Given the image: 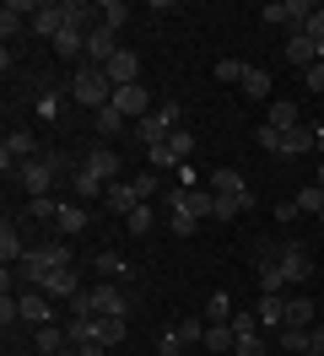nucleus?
Masks as SVG:
<instances>
[{
    "label": "nucleus",
    "mask_w": 324,
    "mask_h": 356,
    "mask_svg": "<svg viewBox=\"0 0 324 356\" xmlns=\"http://www.w3.org/2000/svg\"><path fill=\"white\" fill-rule=\"evenodd\" d=\"M276 265L286 270V281H292V286H302V281L314 275V254H308L302 238H281V243H276Z\"/></svg>",
    "instance_id": "423d86ee"
},
{
    "label": "nucleus",
    "mask_w": 324,
    "mask_h": 356,
    "mask_svg": "<svg viewBox=\"0 0 324 356\" xmlns=\"http://www.w3.org/2000/svg\"><path fill=\"white\" fill-rule=\"evenodd\" d=\"M70 97L82 103V108H108L114 103V81H108V70H98V65H76V76H70Z\"/></svg>",
    "instance_id": "f257e3e1"
},
{
    "label": "nucleus",
    "mask_w": 324,
    "mask_h": 356,
    "mask_svg": "<svg viewBox=\"0 0 324 356\" xmlns=\"http://www.w3.org/2000/svg\"><path fill=\"white\" fill-rule=\"evenodd\" d=\"M276 346H281V351H308V330H298V324H281V330H276Z\"/></svg>",
    "instance_id": "f704fd0d"
},
{
    "label": "nucleus",
    "mask_w": 324,
    "mask_h": 356,
    "mask_svg": "<svg viewBox=\"0 0 324 356\" xmlns=\"http://www.w3.org/2000/svg\"><path fill=\"white\" fill-rule=\"evenodd\" d=\"M146 162H151V173H162V168H184V162H178V156L168 152V140H162V146H151V152H146Z\"/></svg>",
    "instance_id": "58836bf2"
},
{
    "label": "nucleus",
    "mask_w": 324,
    "mask_h": 356,
    "mask_svg": "<svg viewBox=\"0 0 324 356\" xmlns=\"http://www.w3.org/2000/svg\"><path fill=\"white\" fill-rule=\"evenodd\" d=\"M92 291V313L98 318H130V297L119 281H98V286H86Z\"/></svg>",
    "instance_id": "6e6552de"
},
{
    "label": "nucleus",
    "mask_w": 324,
    "mask_h": 356,
    "mask_svg": "<svg viewBox=\"0 0 324 356\" xmlns=\"http://www.w3.org/2000/svg\"><path fill=\"white\" fill-rule=\"evenodd\" d=\"M254 313H259V330H265V334H276L281 324H286V297H265V291H259Z\"/></svg>",
    "instance_id": "aec40b11"
},
{
    "label": "nucleus",
    "mask_w": 324,
    "mask_h": 356,
    "mask_svg": "<svg viewBox=\"0 0 324 356\" xmlns=\"http://www.w3.org/2000/svg\"><path fill=\"white\" fill-rule=\"evenodd\" d=\"M319 313H324V302H319Z\"/></svg>",
    "instance_id": "4d7b16f0"
},
{
    "label": "nucleus",
    "mask_w": 324,
    "mask_h": 356,
    "mask_svg": "<svg viewBox=\"0 0 324 356\" xmlns=\"http://www.w3.org/2000/svg\"><path fill=\"white\" fill-rule=\"evenodd\" d=\"M135 189H141V200H151V195L162 189V178H157V173H141V178H135Z\"/></svg>",
    "instance_id": "8fccbe9b"
},
{
    "label": "nucleus",
    "mask_w": 324,
    "mask_h": 356,
    "mask_svg": "<svg viewBox=\"0 0 324 356\" xmlns=\"http://www.w3.org/2000/svg\"><path fill=\"white\" fill-rule=\"evenodd\" d=\"M286 60H292L298 70H308V65H319V60H324V44H314L308 33H292V38H286Z\"/></svg>",
    "instance_id": "4468645a"
},
{
    "label": "nucleus",
    "mask_w": 324,
    "mask_h": 356,
    "mask_svg": "<svg viewBox=\"0 0 324 356\" xmlns=\"http://www.w3.org/2000/svg\"><path fill=\"white\" fill-rule=\"evenodd\" d=\"M125 124L130 119L119 108H98V135H125Z\"/></svg>",
    "instance_id": "e433bc0d"
},
{
    "label": "nucleus",
    "mask_w": 324,
    "mask_h": 356,
    "mask_svg": "<svg viewBox=\"0 0 324 356\" xmlns=\"http://www.w3.org/2000/svg\"><path fill=\"white\" fill-rule=\"evenodd\" d=\"M243 60H216V81H243Z\"/></svg>",
    "instance_id": "c03bdc74"
},
{
    "label": "nucleus",
    "mask_w": 324,
    "mask_h": 356,
    "mask_svg": "<svg viewBox=\"0 0 324 356\" xmlns=\"http://www.w3.org/2000/svg\"><path fill=\"white\" fill-rule=\"evenodd\" d=\"M314 184H319V189H324V162H319V173H314Z\"/></svg>",
    "instance_id": "5fc2aeb1"
},
{
    "label": "nucleus",
    "mask_w": 324,
    "mask_h": 356,
    "mask_svg": "<svg viewBox=\"0 0 324 356\" xmlns=\"http://www.w3.org/2000/svg\"><path fill=\"white\" fill-rule=\"evenodd\" d=\"M281 286H292V281H286V270L276 265V254H265V259H259V291H265V297H281Z\"/></svg>",
    "instance_id": "b1692460"
},
{
    "label": "nucleus",
    "mask_w": 324,
    "mask_h": 356,
    "mask_svg": "<svg viewBox=\"0 0 324 356\" xmlns=\"http://www.w3.org/2000/svg\"><path fill=\"white\" fill-rule=\"evenodd\" d=\"M108 108H119L125 119H146V113L157 108V103H151V92L141 87V81H135V87H114V103H108Z\"/></svg>",
    "instance_id": "9d476101"
},
{
    "label": "nucleus",
    "mask_w": 324,
    "mask_h": 356,
    "mask_svg": "<svg viewBox=\"0 0 324 356\" xmlns=\"http://www.w3.org/2000/svg\"><path fill=\"white\" fill-rule=\"evenodd\" d=\"M151 227H157V211H151V200H146V205H135V211L125 216V232H130V238H146Z\"/></svg>",
    "instance_id": "c85d7f7f"
},
{
    "label": "nucleus",
    "mask_w": 324,
    "mask_h": 356,
    "mask_svg": "<svg viewBox=\"0 0 324 356\" xmlns=\"http://www.w3.org/2000/svg\"><path fill=\"white\" fill-rule=\"evenodd\" d=\"M33 11H38L33 0H6V6H0V33H6V44H11L27 22H33Z\"/></svg>",
    "instance_id": "f8f14e48"
},
{
    "label": "nucleus",
    "mask_w": 324,
    "mask_h": 356,
    "mask_svg": "<svg viewBox=\"0 0 324 356\" xmlns=\"http://www.w3.org/2000/svg\"><path fill=\"white\" fill-rule=\"evenodd\" d=\"M298 216H302L298 200H281V205H276V222H298Z\"/></svg>",
    "instance_id": "864d4df0"
},
{
    "label": "nucleus",
    "mask_w": 324,
    "mask_h": 356,
    "mask_svg": "<svg viewBox=\"0 0 324 356\" xmlns=\"http://www.w3.org/2000/svg\"><path fill=\"white\" fill-rule=\"evenodd\" d=\"M168 152L178 156V162H190V152H194V135H190V130H173V135H168Z\"/></svg>",
    "instance_id": "a19ab883"
},
{
    "label": "nucleus",
    "mask_w": 324,
    "mask_h": 356,
    "mask_svg": "<svg viewBox=\"0 0 324 356\" xmlns=\"http://www.w3.org/2000/svg\"><path fill=\"white\" fill-rule=\"evenodd\" d=\"M103 70H108V81H114V87H135V81H141V60H135V49H119Z\"/></svg>",
    "instance_id": "ddd939ff"
},
{
    "label": "nucleus",
    "mask_w": 324,
    "mask_h": 356,
    "mask_svg": "<svg viewBox=\"0 0 324 356\" xmlns=\"http://www.w3.org/2000/svg\"><path fill=\"white\" fill-rule=\"evenodd\" d=\"M178 334H184V340H206V318H184V324H178Z\"/></svg>",
    "instance_id": "de8ad7c7"
},
{
    "label": "nucleus",
    "mask_w": 324,
    "mask_h": 356,
    "mask_svg": "<svg viewBox=\"0 0 324 356\" xmlns=\"http://www.w3.org/2000/svg\"><path fill=\"white\" fill-rule=\"evenodd\" d=\"M22 318L43 330V324H54V297H43V291H22Z\"/></svg>",
    "instance_id": "dca6fc26"
},
{
    "label": "nucleus",
    "mask_w": 324,
    "mask_h": 356,
    "mask_svg": "<svg viewBox=\"0 0 324 356\" xmlns=\"http://www.w3.org/2000/svg\"><path fill=\"white\" fill-rule=\"evenodd\" d=\"M54 162H49V156H33V162H22L17 168V178H11V184H22V189H27V200H38V195H54Z\"/></svg>",
    "instance_id": "0eeeda50"
},
{
    "label": "nucleus",
    "mask_w": 324,
    "mask_h": 356,
    "mask_svg": "<svg viewBox=\"0 0 324 356\" xmlns=\"http://www.w3.org/2000/svg\"><path fill=\"white\" fill-rule=\"evenodd\" d=\"M103 205H108V211H114V216H130L135 205H146V200H141V189H135V184H108Z\"/></svg>",
    "instance_id": "6ab92c4d"
},
{
    "label": "nucleus",
    "mask_w": 324,
    "mask_h": 356,
    "mask_svg": "<svg viewBox=\"0 0 324 356\" xmlns=\"http://www.w3.org/2000/svg\"><path fill=\"white\" fill-rule=\"evenodd\" d=\"M82 227H86V205L82 200H65L60 216H54V232H60V238H76Z\"/></svg>",
    "instance_id": "5701e85b"
},
{
    "label": "nucleus",
    "mask_w": 324,
    "mask_h": 356,
    "mask_svg": "<svg viewBox=\"0 0 324 356\" xmlns=\"http://www.w3.org/2000/svg\"><path fill=\"white\" fill-rule=\"evenodd\" d=\"M298 211H302V216H324V189H319V184L298 189Z\"/></svg>",
    "instance_id": "c9c22d12"
},
{
    "label": "nucleus",
    "mask_w": 324,
    "mask_h": 356,
    "mask_svg": "<svg viewBox=\"0 0 324 356\" xmlns=\"http://www.w3.org/2000/svg\"><path fill=\"white\" fill-rule=\"evenodd\" d=\"M27 27H33L38 38H49V44H54V38L65 33V0H60V6H38V11H33V22H27Z\"/></svg>",
    "instance_id": "2eb2a0df"
},
{
    "label": "nucleus",
    "mask_w": 324,
    "mask_h": 356,
    "mask_svg": "<svg viewBox=\"0 0 324 356\" xmlns=\"http://www.w3.org/2000/svg\"><path fill=\"white\" fill-rule=\"evenodd\" d=\"M92 270H98V281H130V265L119 259V254H98Z\"/></svg>",
    "instance_id": "cd10ccee"
},
{
    "label": "nucleus",
    "mask_w": 324,
    "mask_h": 356,
    "mask_svg": "<svg viewBox=\"0 0 324 356\" xmlns=\"http://www.w3.org/2000/svg\"><path fill=\"white\" fill-rule=\"evenodd\" d=\"M98 22H103V27H114V33H119V27L130 22V6H125V0H103V6H98Z\"/></svg>",
    "instance_id": "7c9ffc66"
},
{
    "label": "nucleus",
    "mask_w": 324,
    "mask_h": 356,
    "mask_svg": "<svg viewBox=\"0 0 324 356\" xmlns=\"http://www.w3.org/2000/svg\"><path fill=\"white\" fill-rule=\"evenodd\" d=\"M17 227H22L17 216H6V222H0V265H6V270H11L22 254H27V243H22V232H17Z\"/></svg>",
    "instance_id": "a211bd4d"
},
{
    "label": "nucleus",
    "mask_w": 324,
    "mask_h": 356,
    "mask_svg": "<svg viewBox=\"0 0 324 356\" xmlns=\"http://www.w3.org/2000/svg\"><path fill=\"white\" fill-rule=\"evenodd\" d=\"M76 291H86V286H82V275H76L70 265L49 270V281H43V297H54V302H70Z\"/></svg>",
    "instance_id": "9b49d317"
},
{
    "label": "nucleus",
    "mask_w": 324,
    "mask_h": 356,
    "mask_svg": "<svg viewBox=\"0 0 324 356\" xmlns=\"http://www.w3.org/2000/svg\"><path fill=\"white\" fill-rule=\"evenodd\" d=\"M259 17H265V27H286V38H292V33H308L314 0H270Z\"/></svg>",
    "instance_id": "20e7f679"
},
{
    "label": "nucleus",
    "mask_w": 324,
    "mask_h": 356,
    "mask_svg": "<svg viewBox=\"0 0 324 356\" xmlns=\"http://www.w3.org/2000/svg\"><path fill=\"white\" fill-rule=\"evenodd\" d=\"M233 297L227 291H211V302H206V324H233Z\"/></svg>",
    "instance_id": "c756f323"
},
{
    "label": "nucleus",
    "mask_w": 324,
    "mask_h": 356,
    "mask_svg": "<svg viewBox=\"0 0 324 356\" xmlns=\"http://www.w3.org/2000/svg\"><path fill=\"white\" fill-rule=\"evenodd\" d=\"M308 351H314V356H324V318L314 324V330H308Z\"/></svg>",
    "instance_id": "603ef678"
},
{
    "label": "nucleus",
    "mask_w": 324,
    "mask_h": 356,
    "mask_svg": "<svg viewBox=\"0 0 324 356\" xmlns=\"http://www.w3.org/2000/svg\"><path fill=\"white\" fill-rule=\"evenodd\" d=\"M233 334L243 340V334H265L259 330V313H233Z\"/></svg>",
    "instance_id": "37998d69"
},
{
    "label": "nucleus",
    "mask_w": 324,
    "mask_h": 356,
    "mask_svg": "<svg viewBox=\"0 0 324 356\" xmlns=\"http://www.w3.org/2000/svg\"><path fill=\"white\" fill-rule=\"evenodd\" d=\"M82 168H86V173H98L108 184V178L119 173V152H114V146H92V152L82 156Z\"/></svg>",
    "instance_id": "412c9836"
},
{
    "label": "nucleus",
    "mask_w": 324,
    "mask_h": 356,
    "mask_svg": "<svg viewBox=\"0 0 324 356\" xmlns=\"http://www.w3.org/2000/svg\"><path fill=\"white\" fill-rule=\"evenodd\" d=\"M70 195H76L82 205H92V200H103V195H108V184H103L98 173H86L82 162H76V173H70Z\"/></svg>",
    "instance_id": "f3484780"
},
{
    "label": "nucleus",
    "mask_w": 324,
    "mask_h": 356,
    "mask_svg": "<svg viewBox=\"0 0 324 356\" xmlns=\"http://www.w3.org/2000/svg\"><path fill=\"white\" fill-rule=\"evenodd\" d=\"M173 130H178V103H157L146 119H135V140H141L146 152H151V146H162Z\"/></svg>",
    "instance_id": "7ed1b4c3"
},
{
    "label": "nucleus",
    "mask_w": 324,
    "mask_h": 356,
    "mask_svg": "<svg viewBox=\"0 0 324 356\" xmlns=\"http://www.w3.org/2000/svg\"><path fill=\"white\" fill-rule=\"evenodd\" d=\"M265 124H270V130H298V124H302V108L292 103V97H276V103H270V119H265Z\"/></svg>",
    "instance_id": "393cba45"
},
{
    "label": "nucleus",
    "mask_w": 324,
    "mask_h": 356,
    "mask_svg": "<svg viewBox=\"0 0 324 356\" xmlns=\"http://www.w3.org/2000/svg\"><path fill=\"white\" fill-rule=\"evenodd\" d=\"M314 313H319V308H314V297H302V291H298V297H286V324L314 330Z\"/></svg>",
    "instance_id": "a878e982"
},
{
    "label": "nucleus",
    "mask_w": 324,
    "mask_h": 356,
    "mask_svg": "<svg viewBox=\"0 0 324 356\" xmlns=\"http://www.w3.org/2000/svg\"><path fill=\"white\" fill-rule=\"evenodd\" d=\"M130 334V318H98V346H119Z\"/></svg>",
    "instance_id": "72a5a7b5"
},
{
    "label": "nucleus",
    "mask_w": 324,
    "mask_h": 356,
    "mask_svg": "<svg viewBox=\"0 0 324 356\" xmlns=\"http://www.w3.org/2000/svg\"><path fill=\"white\" fill-rule=\"evenodd\" d=\"M184 346H190V340H184L178 330H162V340H157V356H184Z\"/></svg>",
    "instance_id": "79ce46f5"
},
{
    "label": "nucleus",
    "mask_w": 324,
    "mask_h": 356,
    "mask_svg": "<svg viewBox=\"0 0 324 356\" xmlns=\"http://www.w3.org/2000/svg\"><path fill=\"white\" fill-rule=\"evenodd\" d=\"M43 254H49V265H54V270L70 265V238H60V232H54V238L43 243Z\"/></svg>",
    "instance_id": "4c0bfd02"
},
{
    "label": "nucleus",
    "mask_w": 324,
    "mask_h": 356,
    "mask_svg": "<svg viewBox=\"0 0 324 356\" xmlns=\"http://www.w3.org/2000/svg\"><path fill=\"white\" fill-rule=\"evenodd\" d=\"M33 346H38V356H60V351H70V334H65V324H43L33 334Z\"/></svg>",
    "instance_id": "4be33fe9"
},
{
    "label": "nucleus",
    "mask_w": 324,
    "mask_h": 356,
    "mask_svg": "<svg viewBox=\"0 0 324 356\" xmlns=\"http://www.w3.org/2000/svg\"><path fill=\"white\" fill-rule=\"evenodd\" d=\"M319 156H324V130H319Z\"/></svg>",
    "instance_id": "6e6d98bb"
},
{
    "label": "nucleus",
    "mask_w": 324,
    "mask_h": 356,
    "mask_svg": "<svg viewBox=\"0 0 324 356\" xmlns=\"http://www.w3.org/2000/svg\"><path fill=\"white\" fill-rule=\"evenodd\" d=\"M259 146L270 156H302V152H319V130H308V124H298V130H270V124H259Z\"/></svg>",
    "instance_id": "f03ea898"
},
{
    "label": "nucleus",
    "mask_w": 324,
    "mask_h": 356,
    "mask_svg": "<svg viewBox=\"0 0 324 356\" xmlns=\"http://www.w3.org/2000/svg\"><path fill=\"white\" fill-rule=\"evenodd\" d=\"M308 38L324 44V6H314V17H308Z\"/></svg>",
    "instance_id": "3c124183"
},
{
    "label": "nucleus",
    "mask_w": 324,
    "mask_h": 356,
    "mask_svg": "<svg viewBox=\"0 0 324 356\" xmlns=\"http://www.w3.org/2000/svg\"><path fill=\"white\" fill-rule=\"evenodd\" d=\"M206 351H227V356H233V351H238L233 324H206Z\"/></svg>",
    "instance_id": "bb28decb"
},
{
    "label": "nucleus",
    "mask_w": 324,
    "mask_h": 356,
    "mask_svg": "<svg viewBox=\"0 0 324 356\" xmlns=\"http://www.w3.org/2000/svg\"><path fill=\"white\" fill-rule=\"evenodd\" d=\"M233 356H270V340H265V334H243Z\"/></svg>",
    "instance_id": "ea45409f"
},
{
    "label": "nucleus",
    "mask_w": 324,
    "mask_h": 356,
    "mask_svg": "<svg viewBox=\"0 0 324 356\" xmlns=\"http://www.w3.org/2000/svg\"><path fill=\"white\" fill-rule=\"evenodd\" d=\"M302 87H308V92H324V60H319V65H308V70H302Z\"/></svg>",
    "instance_id": "09e8293b"
},
{
    "label": "nucleus",
    "mask_w": 324,
    "mask_h": 356,
    "mask_svg": "<svg viewBox=\"0 0 324 356\" xmlns=\"http://www.w3.org/2000/svg\"><path fill=\"white\" fill-rule=\"evenodd\" d=\"M119 49H125V44H119V33L98 22V27H92V33H86V65H98V70H103L108 60L119 54Z\"/></svg>",
    "instance_id": "1a4fd4ad"
},
{
    "label": "nucleus",
    "mask_w": 324,
    "mask_h": 356,
    "mask_svg": "<svg viewBox=\"0 0 324 356\" xmlns=\"http://www.w3.org/2000/svg\"><path fill=\"white\" fill-rule=\"evenodd\" d=\"M238 87L249 92V97H270V70L249 65V70H243V81H238Z\"/></svg>",
    "instance_id": "2f4dec72"
},
{
    "label": "nucleus",
    "mask_w": 324,
    "mask_h": 356,
    "mask_svg": "<svg viewBox=\"0 0 324 356\" xmlns=\"http://www.w3.org/2000/svg\"><path fill=\"white\" fill-rule=\"evenodd\" d=\"M60 108H65L60 92H43V97H38V113H43V119H60Z\"/></svg>",
    "instance_id": "49530a36"
},
{
    "label": "nucleus",
    "mask_w": 324,
    "mask_h": 356,
    "mask_svg": "<svg viewBox=\"0 0 324 356\" xmlns=\"http://www.w3.org/2000/svg\"><path fill=\"white\" fill-rule=\"evenodd\" d=\"M168 227H173V232H178V238H190V232H194V227H200V222H194L190 211H168Z\"/></svg>",
    "instance_id": "a18cd8bd"
},
{
    "label": "nucleus",
    "mask_w": 324,
    "mask_h": 356,
    "mask_svg": "<svg viewBox=\"0 0 324 356\" xmlns=\"http://www.w3.org/2000/svg\"><path fill=\"white\" fill-rule=\"evenodd\" d=\"M60 205H65V200H54V195L27 200V222H54V216H60Z\"/></svg>",
    "instance_id": "473e14b6"
},
{
    "label": "nucleus",
    "mask_w": 324,
    "mask_h": 356,
    "mask_svg": "<svg viewBox=\"0 0 324 356\" xmlns=\"http://www.w3.org/2000/svg\"><path fill=\"white\" fill-rule=\"evenodd\" d=\"M206 184H211V195H216V200L238 205V216H243V211H254V189H249V178H243V173H233V168H216Z\"/></svg>",
    "instance_id": "39448f33"
}]
</instances>
